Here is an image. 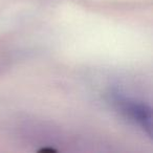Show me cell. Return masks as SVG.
<instances>
[{
	"label": "cell",
	"mask_w": 153,
	"mask_h": 153,
	"mask_svg": "<svg viewBox=\"0 0 153 153\" xmlns=\"http://www.w3.org/2000/svg\"><path fill=\"white\" fill-rule=\"evenodd\" d=\"M113 105L126 117L137 124L149 136L152 134V114L151 108L147 104L137 102L119 90H113L110 94Z\"/></svg>",
	"instance_id": "obj_1"
}]
</instances>
